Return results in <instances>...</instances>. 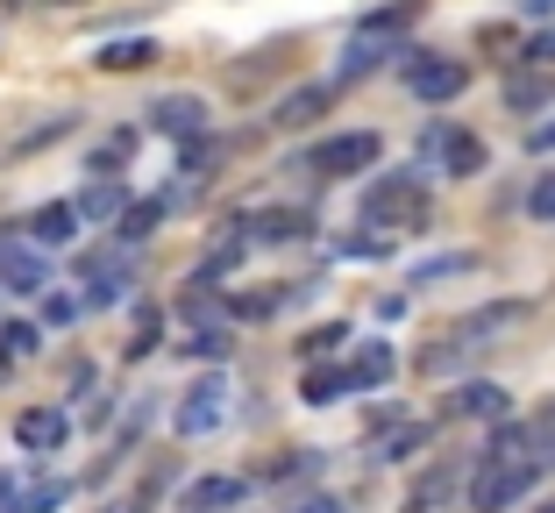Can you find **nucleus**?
<instances>
[{
  "label": "nucleus",
  "instance_id": "nucleus-34",
  "mask_svg": "<svg viewBox=\"0 0 555 513\" xmlns=\"http://www.w3.org/2000/svg\"><path fill=\"white\" fill-rule=\"evenodd\" d=\"M299 513H349V506H335V499H307Z\"/></svg>",
  "mask_w": 555,
  "mask_h": 513
},
{
  "label": "nucleus",
  "instance_id": "nucleus-24",
  "mask_svg": "<svg viewBox=\"0 0 555 513\" xmlns=\"http://www.w3.org/2000/svg\"><path fill=\"white\" fill-rule=\"evenodd\" d=\"M421 22V0H392V8H377L371 22H363V36H399V29H413Z\"/></svg>",
  "mask_w": 555,
  "mask_h": 513
},
{
  "label": "nucleus",
  "instance_id": "nucleus-33",
  "mask_svg": "<svg viewBox=\"0 0 555 513\" xmlns=\"http://www.w3.org/2000/svg\"><path fill=\"white\" fill-rule=\"evenodd\" d=\"M527 150H541V157H548V150H555V121H548V129H534V136H527Z\"/></svg>",
  "mask_w": 555,
  "mask_h": 513
},
{
  "label": "nucleus",
  "instance_id": "nucleus-37",
  "mask_svg": "<svg viewBox=\"0 0 555 513\" xmlns=\"http://www.w3.org/2000/svg\"><path fill=\"white\" fill-rule=\"evenodd\" d=\"M406 513H427V506H421V499H413V506H406Z\"/></svg>",
  "mask_w": 555,
  "mask_h": 513
},
{
  "label": "nucleus",
  "instance_id": "nucleus-36",
  "mask_svg": "<svg viewBox=\"0 0 555 513\" xmlns=\"http://www.w3.org/2000/svg\"><path fill=\"white\" fill-rule=\"evenodd\" d=\"M50 8H79V0H50Z\"/></svg>",
  "mask_w": 555,
  "mask_h": 513
},
{
  "label": "nucleus",
  "instance_id": "nucleus-32",
  "mask_svg": "<svg viewBox=\"0 0 555 513\" xmlns=\"http://www.w3.org/2000/svg\"><path fill=\"white\" fill-rule=\"evenodd\" d=\"M343 343H349L343 321H335V329H313V335H307V357H327V349H343Z\"/></svg>",
  "mask_w": 555,
  "mask_h": 513
},
{
  "label": "nucleus",
  "instance_id": "nucleus-1",
  "mask_svg": "<svg viewBox=\"0 0 555 513\" xmlns=\"http://www.w3.org/2000/svg\"><path fill=\"white\" fill-rule=\"evenodd\" d=\"M513 321H520V307H477V315H463L449 335H435V343L421 349V371H427V379H449L456 364H470L477 349H491L485 335H506Z\"/></svg>",
  "mask_w": 555,
  "mask_h": 513
},
{
  "label": "nucleus",
  "instance_id": "nucleus-8",
  "mask_svg": "<svg viewBox=\"0 0 555 513\" xmlns=\"http://www.w3.org/2000/svg\"><path fill=\"white\" fill-rule=\"evenodd\" d=\"M57 506H65V485H57V478L0 471V513H57Z\"/></svg>",
  "mask_w": 555,
  "mask_h": 513
},
{
  "label": "nucleus",
  "instance_id": "nucleus-21",
  "mask_svg": "<svg viewBox=\"0 0 555 513\" xmlns=\"http://www.w3.org/2000/svg\"><path fill=\"white\" fill-rule=\"evenodd\" d=\"M307 229H313V221L299 215V207H271V215L249 221V243H299Z\"/></svg>",
  "mask_w": 555,
  "mask_h": 513
},
{
  "label": "nucleus",
  "instance_id": "nucleus-18",
  "mask_svg": "<svg viewBox=\"0 0 555 513\" xmlns=\"http://www.w3.org/2000/svg\"><path fill=\"white\" fill-rule=\"evenodd\" d=\"M0 285H8V293H43L50 265H43V257H29V249H15V243H0Z\"/></svg>",
  "mask_w": 555,
  "mask_h": 513
},
{
  "label": "nucleus",
  "instance_id": "nucleus-19",
  "mask_svg": "<svg viewBox=\"0 0 555 513\" xmlns=\"http://www.w3.org/2000/svg\"><path fill=\"white\" fill-rule=\"evenodd\" d=\"M72 207H79V221H121V215H129V185H121V179H93Z\"/></svg>",
  "mask_w": 555,
  "mask_h": 513
},
{
  "label": "nucleus",
  "instance_id": "nucleus-20",
  "mask_svg": "<svg viewBox=\"0 0 555 513\" xmlns=\"http://www.w3.org/2000/svg\"><path fill=\"white\" fill-rule=\"evenodd\" d=\"M171 207H179V200H171V193H150V200H129V215L115 221V229H121V243H143V235L157 229V221L171 215Z\"/></svg>",
  "mask_w": 555,
  "mask_h": 513
},
{
  "label": "nucleus",
  "instance_id": "nucleus-3",
  "mask_svg": "<svg viewBox=\"0 0 555 513\" xmlns=\"http://www.w3.org/2000/svg\"><path fill=\"white\" fill-rule=\"evenodd\" d=\"M221 421H229V379H221V371H207V379L185 385V399H179V414H171V428H179V435H214Z\"/></svg>",
  "mask_w": 555,
  "mask_h": 513
},
{
  "label": "nucleus",
  "instance_id": "nucleus-28",
  "mask_svg": "<svg viewBox=\"0 0 555 513\" xmlns=\"http://www.w3.org/2000/svg\"><path fill=\"white\" fill-rule=\"evenodd\" d=\"M179 349H185V357H229L235 343H229V329H193Z\"/></svg>",
  "mask_w": 555,
  "mask_h": 513
},
{
  "label": "nucleus",
  "instance_id": "nucleus-7",
  "mask_svg": "<svg viewBox=\"0 0 555 513\" xmlns=\"http://www.w3.org/2000/svg\"><path fill=\"white\" fill-rule=\"evenodd\" d=\"M150 129L171 136V143H199V136H207V100L199 93H164L157 107H150Z\"/></svg>",
  "mask_w": 555,
  "mask_h": 513
},
{
  "label": "nucleus",
  "instance_id": "nucleus-30",
  "mask_svg": "<svg viewBox=\"0 0 555 513\" xmlns=\"http://www.w3.org/2000/svg\"><path fill=\"white\" fill-rule=\"evenodd\" d=\"M527 215H534V221H555V171H548V179H534V193H527Z\"/></svg>",
  "mask_w": 555,
  "mask_h": 513
},
{
  "label": "nucleus",
  "instance_id": "nucleus-26",
  "mask_svg": "<svg viewBox=\"0 0 555 513\" xmlns=\"http://www.w3.org/2000/svg\"><path fill=\"white\" fill-rule=\"evenodd\" d=\"M285 299H293V293H235V299H229V315H235V321H271Z\"/></svg>",
  "mask_w": 555,
  "mask_h": 513
},
{
  "label": "nucleus",
  "instance_id": "nucleus-4",
  "mask_svg": "<svg viewBox=\"0 0 555 513\" xmlns=\"http://www.w3.org/2000/svg\"><path fill=\"white\" fill-rule=\"evenodd\" d=\"M421 215H427V200H421V179L413 171H399V179H385V185H371V200H363V221H392V229H421Z\"/></svg>",
  "mask_w": 555,
  "mask_h": 513
},
{
  "label": "nucleus",
  "instance_id": "nucleus-29",
  "mask_svg": "<svg viewBox=\"0 0 555 513\" xmlns=\"http://www.w3.org/2000/svg\"><path fill=\"white\" fill-rule=\"evenodd\" d=\"M129 150H135V136H129V129H121V136H107V143L93 150V171H100V179H115L107 165H129Z\"/></svg>",
  "mask_w": 555,
  "mask_h": 513
},
{
  "label": "nucleus",
  "instance_id": "nucleus-15",
  "mask_svg": "<svg viewBox=\"0 0 555 513\" xmlns=\"http://www.w3.org/2000/svg\"><path fill=\"white\" fill-rule=\"evenodd\" d=\"M385 57H399V65H406L413 50H399V43L385 50L377 36H363V29H357V43H349V50H343V65H335V86H349V79H371V72L385 65Z\"/></svg>",
  "mask_w": 555,
  "mask_h": 513
},
{
  "label": "nucleus",
  "instance_id": "nucleus-23",
  "mask_svg": "<svg viewBox=\"0 0 555 513\" xmlns=\"http://www.w3.org/2000/svg\"><path fill=\"white\" fill-rule=\"evenodd\" d=\"M299 393H307V407H335V399L349 393L343 371H327V364H307V379H299Z\"/></svg>",
  "mask_w": 555,
  "mask_h": 513
},
{
  "label": "nucleus",
  "instance_id": "nucleus-5",
  "mask_svg": "<svg viewBox=\"0 0 555 513\" xmlns=\"http://www.w3.org/2000/svg\"><path fill=\"white\" fill-rule=\"evenodd\" d=\"M399 72H406V93L413 100H435V107H441V100H456L463 86H470V65H456V57H427V50H413Z\"/></svg>",
  "mask_w": 555,
  "mask_h": 513
},
{
  "label": "nucleus",
  "instance_id": "nucleus-10",
  "mask_svg": "<svg viewBox=\"0 0 555 513\" xmlns=\"http://www.w3.org/2000/svg\"><path fill=\"white\" fill-rule=\"evenodd\" d=\"M449 414H463V421H513V407H506V385H491V379H470V385H456V393H449Z\"/></svg>",
  "mask_w": 555,
  "mask_h": 513
},
{
  "label": "nucleus",
  "instance_id": "nucleus-13",
  "mask_svg": "<svg viewBox=\"0 0 555 513\" xmlns=\"http://www.w3.org/2000/svg\"><path fill=\"white\" fill-rule=\"evenodd\" d=\"M29 243H43V249H65L72 235H79V207H72V200H50V207H36L29 215Z\"/></svg>",
  "mask_w": 555,
  "mask_h": 513
},
{
  "label": "nucleus",
  "instance_id": "nucleus-35",
  "mask_svg": "<svg viewBox=\"0 0 555 513\" xmlns=\"http://www.w3.org/2000/svg\"><path fill=\"white\" fill-rule=\"evenodd\" d=\"M100 513H143V499H121V506H100Z\"/></svg>",
  "mask_w": 555,
  "mask_h": 513
},
{
  "label": "nucleus",
  "instance_id": "nucleus-14",
  "mask_svg": "<svg viewBox=\"0 0 555 513\" xmlns=\"http://www.w3.org/2000/svg\"><path fill=\"white\" fill-rule=\"evenodd\" d=\"M392 371H399V357H392V343H363L357 357H349V371H343V385L349 393H371V385H392Z\"/></svg>",
  "mask_w": 555,
  "mask_h": 513
},
{
  "label": "nucleus",
  "instance_id": "nucleus-9",
  "mask_svg": "<svg viewBox=\"0 0 555 513\" xmlns=\"http://www.w3.org/2000/svg\"><path fill=\"white\" fill-rule=\"evenodd\" d=\"M427 150H435V165L449 171V179H470V171H485V143H477L470 129H435V136H427Z\"/></svg>",
  "mask_w": 555,
  "mask_h": 513
},
{
  "label": "nucleus",
  "instance_id": "nucleus-6",
  "mask_svg": "<svg viewBox=\"0 0 555 513\" xmlns=\"http://www.w3.org/2000/svg\"><path fill=\"white\" fill-rule=\"evenodd\" d=\"M377 136L371 129H349V136H327L321 150H313V171H327V179H357V171H371L377 165Z\"/></svg>",
  "mask_w": 555,
  "mask_h": 513
},
{
  "label": "nucleus",
  "instance_id": "nucleus-12",
  "mask_svg": "<svg viewBox=\"0 0 555 513\" xmlns=\"http://www.w3.org/2000/svg\"><path fill=\"white\" fill-rule=\"evenodd\" d=\"M335 107V79H321V86H299V93H285L278 100V129H313V121Z\"/></svg>",
  "mask_w": 555,
  "mask_h": 513
},
{
  "label": "nucleus",
  "instance_id": "nucleus-27",
  "mask_svg": "<svg viewBox=\"0 0 555 513\" xmlns=\"http://www.w3.org/2000/svg\"><path fill=\"white\" fill-rule=\"evenodd\" d=\"M36 343H43V335H36V321H8V329H0V364H22Z\"/></svg>",
  "mask_w": 555,
  "mask_h": 513
},
{
  "label": "nucleus",
  "instance_id": "nucleus-31",
  "mask_svg": "<svg viewBox=\"0 0 555 513\" xmlns=\"http://www.w3.org/2000/svg\"><path fill=\"white\" fill-rule=\"evenodd\" d=\"M527 65H534V72H548V65H555V29L527 36Z\"/></svg>",
  "mask_w": 555,
  "mask_h": 513
},
{
  "label": "nucleus",
  "instance_id": "nucleus-16",
  "mask_svg": "<svg viewBox=\"0 0 555 513\" xmlns=\"http://www.w3.org/2000/svg\"><path fill=\"white\" fill-rule=\"evenodd\" d=\"M249 499V478H199L185 485V513H235Z\"/></svg>",
  "mask_w": 555,
  "mask_h": 513
},
{
  "label": "nucleus",
  "instance_id": "nucleus-2",
  "mask_svg": "<svg viewBox=\"0 0 555 513\" xmlns=\"http://www.w3.org/2000/svg\"><path fill=\"white\" fill-rule=\"evenodd\" d=\"M541 471L534 464H506V457H485V464L470 471V513H513L527 499V485H534Z\"/></svg>",
  "mask_w": 555,
  "mask_h": 513
},
{
  "label": "nucleus",
  "instance_id": "nucleus-22",
  "mask_svg": "<svg viewBox=\"0 0 555 513\" xmlns=\"http://www.w3.org/2000/svg\"><path fill=\"white\" fill-rule=\"evenodd\" d=\"M150 57H157V43H143V36H121V43H100L93 65H100V72H143Z\"/></svg>",
  "mask_w": 555,
  "mask_h": 513
},
{
  "label": "nucleus",
  "instance_id": "nucleus-11",
  "mask_svg": "<svg viewBox=\"0 0 555 513\" xmlns=\"http://www.w3.org/2000/svg\"><path fill=\"white\" fill-rule=\"evenodd\" d=\"M65 435H72V421L57 414V407H29V414L15 421V443L29 449V457H50V449H65Z\"/></svg>",
  "mask_w": 555,
  "mask_h": 513
},
{
  "label": "nucleus",
  "instance_id": "nucleus-17",
  "mask_svg": "<svg viewBox=\"0 0 555 513\" xmlns=\"http://www.w3.org/2000/svg\"><path fill=\"white\" fill-rule=\"evenodd\" d=\"M499 93H506L513 115H534V107H548V100H555V79H548V72H534V65H520V72H506Z\"/></svg>",
  "mask_w": 555,
  "mask_h": 513
},
{
  "label": "nucleus",
  "instance_id": "nucleus-25",
  "mask_svg": "<svg viewBox=\"0 0 555 513\" xmlns=\"http://www.w3.org/2000/svg\"><path fill=\"white\" fill-rule=\"evenodd\" d=\"M421 443H427V428H421V421H399V428H385L371 449H377V457H413Z\"/></svg>",
  "mask_w": 555,
  "mask_h": 513
}]
</instances>
